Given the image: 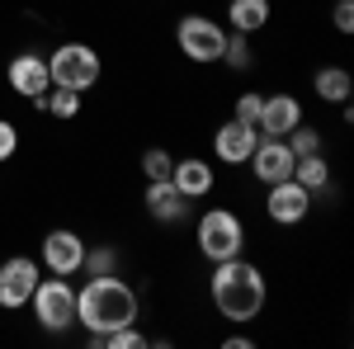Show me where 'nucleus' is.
I'll return each mask as SVG.
<instances>
[{
    "instance_id": "nucleus-1",
    "label": "nucleus",
    "mask_w": 354,
    "mask_h": 349,
    "mask_svg": "<svg viewBox=\"0 0 354 349\" xmlns=\"http://www.w3.org/2000/svg\"><path fill=\"white\" fill-rule=\"evenodd\" d=\"M208 297L218 307L222 321L232 326H250L265 302H270V283H265V269L245 255H232V260H218L213 265V279H208Z\"/></svg>"
},
{
    "instance_id": "nucleus-2",
    "label": "nucleus",
    "mask_w": 354,
    "mask_h": 349,
    "mask_svg": "<svg viewBox=\"0 0 354 349\" xmlns=\"http://www.w3.org/2000/svg\"><path fill=\"white\" fill-rule=\"evenodd\" d=\"M142 312V297L118 274H90L85 288H76V326L85 335H109L118 326H133Z\"/></svg>"
},
{
    "instance_id": "nucleus-3",
    "label": "nucleus",
    "mask_w": 354,
    "mask_h": 349,
    "mask_svg": "<svg viewBox=\"0 0 354 349\" xmlns=\"http://www.w3.org/2000/svg\"><path fill=\"white\" fill-rule=\"evenodd\" d=\"M194 241H198V255L208 265L232 260V255L245 250V222L232 208H208V213L198 217V227H194Z\"/></svg>"
},
{
    "instance_id": "nucleus-4",
    "label": "nucleus",
    "mask_w": 354,
    "mask_h": 349,
    "mask_svg": "<svg viewBox=\"0 0 354 349\" xmlns=\"http://www.w3.org/2000/svg\"><path fill=\"white\" fill-rule=\"evenodd\" d=\"M28 312L48 335H66L76 326V288L62 274H48V279H38V288L28 297Z\"/></svg>"
},
{
    "instance_id": "nucleus-5",
    "label": "nucleus",
    "mask_w": 354,
    "mask_h": 349,
    "mask_svg": "<svg viewBox=\"0 0 354 349\" xmlns=\"http://www.w3.org/2000/svg\"><path fill=\"white\" fill-rule=\"evenodd\" d=\"M48 76H53V85H62V90H95L100 85V76H104V62H100V53L90 48V43H62V48H53V57H48Z\"/></svg>"
},
{
    "instance_id": "nucleus-6",
    "label": "nucleus",
    "mask_w": 354,
    "mask_h": 349,
    "mask_svg": "<svg viewBox=\"0 0 354 349\" xmlns=\"http://www.w3.org/2000/svg\"><path fill=\"white\" fill-rule=\"evenodd\" d=\"M227 43V24H218L213 15H180L175 24V48L189 57L194 66H213Z\"/></svg>"
},
{
    "instance_id": "nucleus-7",
    "label": "nucleus",
    "mask_w": 354,
    "mask_h": 349,
    "mask_svg": "<svg viewBox=\"0 0 354 349\" xmlns=\"http://www.w3.org/2000/svg\"><path fill=\"white\" fill-rule=\"evenodd\" d=\"M38 279H43V265H38V260L10 255V260L0 265V307H5V312H24L33 288H38Z\"/></svg>"
},
{
    "instance_id": "nucleus-8",
    "label": "nucleus",
    "mask_w": 354,
    "mask_h": 349,
    "mask_svg": "<svg viewBox=\"0 0 354 349\" xmlns=\"http://www.w3.org/2000/svg\"><path fill=\"white\" fill-rule=\"evenodd\" d=\"M5 81L10 90L19 95V100H43L48 90H53V76H48V57L43 53H15L10 57V66H5Z\"/></svg>"
},
{
    "instance_id": "nucleus-9",
    "label": "nucleus",
    "mask_w": 354,
    "mask_h": 349,
    "mask_svg": "<svg viewBox=\"0 0 354 349\" xmlns=\"http://www.w3.org/2000/svg\"><path fill=\"white\" fill-rule=\"evenodd\" d=\"M265 217L274 227H298L312 213V194L298 185V180H279V185H265Z\"/></svg>"
},
{
    "instance_id": "nucleus-10",
    "label": "nucleus",
    "mask_w": 354,
    "mask_h": 349,
    "mask_svg": "<svg viewBox=\"0 0 354 349\" xmlns=\"http://www.w3.org/2000/svg\"><path fill=\"white\" fill-rule=\"evenodd\" d=\"M85 265V241L81 232H71V227H57L43 236V269L48 274H62V279H71V274H81Z\"/></svg>"
},
{
    "instance_id": "nucleus-11",
    "label": "nucleus",
    "mask_w": 354,
    "mask_h": 349,
    "mask_svg": "<svg viewBox=\"0 0 354 349\" xmlns=\"http://www.w3.org/2000/svg\"><path fill=\"white\" fill-rule=\"evenodd\" d=\"M293 151H288V142L283 137H260L255 142V151H250V175L260 180V185H279V180H293Z\"/></svg>"
},
{
    "instance_id": "nucleus-12",
    "label": "nucleus",
    "mask_w": 354,
    "mask_h": 349,
    "mask_svg": "<svg viewBox=\"0 0 354 349\" xmlns=\"http://www.w3.org/2000/svg\"><path fill=\"white\" fill-rule=\"evenodd\" d=\"M298 123H302V100L283 90V95H265L260 118H255V133L260 137H288Z\"/></svg>"
},
{
    "instance_id": "nucleus-13",
    "label": "nucleus",
    "mask_w": 354,
    "mask_h": 349,
    "mask_svg": "<svg viewBox=\"0 0 354 349\" xmlns=\"http://www.w3.org/2000/svg\"><path fill=\"white\" fill-rule=\"evenodd\" d=\"M255 142H260V133H255L250 123L227 118L222 128H213V156H218L222 165H245L250 151H255Z\"/></svg>"
},
{
    "instance_id": "nucleus-14",
    "label": "nucleus",
    "mask_w": 354,
    "mask_h": 349,
    "mask_svg": "<svg viewBox=\"0 0 354 349\" xmlns=\"http://www.w3.org/2000/svg\"><path fill=\"white\" fill-rule=\"evenodd\" d=\"M142 203H147V217H151V222H161V227H175V222H185V217H189V198L170 185V180H147Z\"/></svg>"
},
{
    "instance_id": "nucleus-15",
    "label": "nucleus",
    "mask_w": 354,
    "mask_h": 349,
    "mask_svg": "<svg viewBox=\"0 0 354 349\" xmlns=\"http://www.w3.org/2000/svg\"><path fill=\"white\" fill-rule=\"evenodd\" d=\"M170 185L194 203V198H208L213 194L218 175H213V165L203 161V156H185V161H175V170H170Z\"/></svg>"
},
{
    "instance_id": "nucleus-16",
    "label": "nucleus",
    "mask_w": 354,
    "mask_h": 349,
    "mask_svg": "<svg viewBox=\"0 0 354 349\" xmlns=\"http://www.w3.org/2000/svg\"><path fill=\"white\" fill-rule=\"evenodd\" d=\"M270 24V0H227V28L232 33H260Z\"/></svg>"
},
{
    "instance_id": "nucleus-17",
    "label": "nucleus",
    "mask_w": 354,
    "mask_h": 349,
    "mask_svg": "<svg viewBox=\"0 0 354 349\" xmlns=\"http://www.w3.org/2000/svg\"><path fill=\"white\" fill-rule=\"evenodd\" d=\"M312 90H317L322 104H345L350 90H354V76L345 71V66H322V71L312 76Z\"/></svg>"
},
{
    "instance_id": "nucleus-18",
    "label": "nucleus",
    "mask_w": 354,
    "mask_h": 349,
    "mask_svg": "<svg viewBox=\"0 0 354 349\" xmlns=\"http://www.w3.org/2000/svg\"><path fill=\"white\" fill-rule=\"evenodd\" d=\"M293 180H298L307 194H326V189H330L326 156H322V151H317V156H298V161H293Z\"/></svg>"
},
{
    "instance_id": "nucleus-19",
    "label": "nucleus",
    "mask_w": 354,
    "mask_h": 349,
    "mask_svg": "<svg viewBox=\"0 0 354 349\" xmlns=\"http://www.w3.org/2000/svg\"><path fill=\"white\" fill-rule=\"evenodd\" d=\"M227 71H250L255 66V48H250V33H232L227 28V43H222V57H218Z\"/></svg>"
},
{
    "instance_id": "nucleus-20",
    "label": "nucleus",
    "mask_w": 354,
    "mask_h": 349,
    "mask_svg": "<svg viewBox=\"0 0 354 349\" xmlns=\"http://www.w3.org/2000/svg\"><path fill=\"white\" fill-rule=\"evenodd\" d=\"M43 113H53V118H76V113H81V90L53 85V90L43 95Z\"/></svg>"
},
{
    "instance_id": "nucleus-21",
    "label": "nucleus",
    "mask_w": 354,
    "mask_h": 349,
    "mask_svg": "<svg viewBox=\"0 0 354 349\" xmlns=\"http://www.w3.org/2000/svg\"><path fill=\"white\" fill-rule=\"evenodd\" d=\"M85 274H118V245L100 241V245H85Z\"/></svg>"
},
{
    "instance_id": "nucleus-22",
    "label": "nucleus",
    "mask_w": 354,
    "mask_h": 349,
    "mask_svg": "<svg viewBox=\"0 0 354 349\" xmlns=\"http://www.w3.org/2000/svg\"><path fill=\"white\" fill-rule=\"evenodd\" d=\"M170 170H175V156L165 147H147L142 151V175L147 180H170Z\"/></svg>"
},
{
    "instance_id": "nucleus-23",
    "label": "nucleus",
    "mask_w": 354,
    "mask_h": 349,
    "mask_svg": "<svg viewBox=\"0 0 354 349\" xmlns=\"http://www.w3.org/2000/svg\"><path fill=\"white\" fill-rule=\"evenodd\" d=\"M283 142H288V151H293V156H317V151H322V133H317V128H307V123H298Z\"/></svg>"
},
{
    "instance_id": "nucleus-24",
    "label": "nucleus",
    "mask_w": 354,
    "mask_h": 349,
    "mask_svg": "<svg viewBox=\"0 0 354 349\" xmlns=\"http://www.w3.org/2000/svg\"><path fill=\"white\" fill-rule=\"evenodd\" d=\"M260 104H265V95L245 90V95H236V109H232V118H236V123H250V128H255V118H260Z\"/></svg>"
},
{
    "instance_id": "nucleus-25",
    "label": "nucleus",
    "mask_w": 354,
    "mask_h": 349,
    "mask_svg": "<svg viewBox=\"0 0 354 349\" xmlns=\"http://www.w3.org/2000/svg\"><path fill=\"white\" fill-rule=\"evenodd\" d=\"M15 151H19V128H15L10 118H0V165L10 161Z\"/></svg>"
},
{
    "instance_id": "nucleus-26",
    "label": "nucleus",
    "mask_w": 354,
    "mask_h": 349,
    "mask_svg": "<svg viewBox=\"0 0 354 349\" xmlns=\"http://www.w3.org/2000/svg\"><path fill=\"white\" fill-rule=\"evenodd\" d=\"M330 24L340 28V33H354V0H335V10H330Z\"/></svg>"
},
{
    "instance_id": "nucleus-27",
    "label": "nucleus",
    "mask_w": 354,
    "mask_h": 349,
    "mask_svg": "<svg viewBox=\"0 0 354 349\" xmlns=\"http://www.w3.org/2000/svg\"><path fill=\"white\" fill-rule=\"evenodd\" d=\"M222 345H227V349H250V345H255V340H250V335H227Z\"/></svg>"
}]
</instances>
